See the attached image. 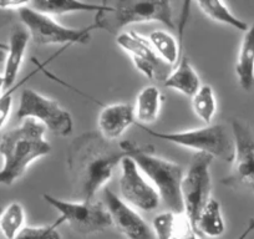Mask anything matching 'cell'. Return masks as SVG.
<instances>
[{"mask_svg":"<svg viewBox=\"0 0 254 239\" xmlns=\"http://www.w3.org/2000/svg\"><path fill=\"white\" fill-rule=\"evenodd\" d=\"M147 135L158 140L167 141L182 147L194 150L197 153H206L213 158L231 162L234 157V141L223 125H208L194 130L178 132H157L147 126L136 123Z\"/></svg>","mask_w":254,"mask_h":239,"instance_id":"5","label":"cell"},{"mask_svg":"<svg viewBox=\"0 0 254 239\" xmlns=\"http://www.w3.org/2000/svg\"><path fill=\"white\" fill-rule=\"evenodd\" d=\"M126 156L119 143L107 141L96 131L74 138L67 148L66 165L75 201L95 199Z\"/></svg>","mask_w":254,"mask_h":239,"instance_id":"1","label":"cell"},{"mask_svg":"<svg viewBox=\"0 0 254 239\" xmlns=\"http://www.w3.org/2000/svg\"><path fill=\"white\" fill-rule=\"evenodd\" d=\"M46 127L33 119L21 121V125L3 135L0 141V186H11L26 172L36 160L51 152V145L45 138Z\"/></svg>","mask_w":254,"mask_h":239,"instance_id":"2","label":"cell"},{"mask_svg":"<svg viewBox=\"0 0 254 239\" xmlns=\"http://www.w3.org/2000/svg\"><path fill=\"white\" fill-rule=\"evenodd\" d=\"M102 10L95 14V29L117 34L131 24L160 21L168 29H175L172 4L170 1H130L120 0L106 3Z\"/></svg>","mask_w":254,"mask_h":239,"instance_id":"4","label":"cell"},{"mask_svg":"<svg viewBox=\"0 0 254 239\" xmlns=\"http://www.w3.org/2000/svg\"><path fill=\"white\" fill-rule=\"evenodd\" d=\"M148 40L161 60L172 67L177 64L181 54V45L175 36L171 35L168 31L155 30L148 35Z\"/></svg>","mask_w":254,"mask_h":239,"instance_id":"22","label":"cell"},{"mask_svg":"<svg viewBox=\"0 0 254 239\" xmlns=\"http://www.w3.org/2000/svg\"><path fill=\"white\" fill-rule=\"evenodd\" d=\"M194 115L207 126L211 125L217 112V99L213 89L209 85H202L198 91L190 97Z\"/></svg>","mask_w":254,"mask_h":239,"instance_id":"25","label":"cell"},{"mask_svg":"<svg viewBox=\"0 0 254 239\" xmlns=\"http://www.w3.org/2000/svg\"><path fill=\"white\" fill-rule=\"evenodd\" d=\"M5 51L0 50V61H4L5 60Z\"/></svg>","mask_w":254,"mask_h":239,"instance_id":"32","label":"cell"},{"mask_svg":"<svg viewBox=\"0 0 254 239\" xmlns=\"http://www.w3.org/2000/svg\"><path fill=\"white\" fill-rule=\"evenodd\" d=\"M30 4V3H29ZM21 24L30 34V39L36 45L64 46L75 44H86L91 38V31L95 30L94 24L84 29H71L61 25L51 16L34 10L30 6H23L18 10Z\"/></svg>","mask_w":254,"mask_h":239,"instance_id":"7","label":"cell"},{"mask_svg":"<svg viewBox=\"0 0 254 239\" xmlns=\"http://www.w3.org/2000/svg\"><path fill=\"white\" fill-rule=\"evenodd\" d=\"M1 209H3V208H1V207H0V213H1Z\"/></svg>","mask_w":254,"mask_h":239,"instance_id":"33","label":"cell"},{"mask_svg":"<svg viewBox=\"0 0 254 239\" xmlns=\"http://www.w3.org/2000/svg\"><path fill=\"white\" fill-rule=\"evenodd\" d=\"M194 229L198 236H204L208 238H219L226 232V223L222 214L221 204L213 197L199 213Z\"/></svg>","mask_w":254,"mask_h":239,"instance_id":"21","label":"cell"},{"mask_svg":"<svg viewBox=\"0 0 254 239\" xmlns=\"http://www.w3.org/2000/svg\"><path fill=\"white\" fill-rule=\"evenodd\" d=\"M133 123H136L135 109L125 102L104 106L97 117L100 135L111 142L121 138Z\"/></svg>","mask_w":254,"mask_h":239,"instance_id":"15","label":"cell"},{"mask_svg":"<svg viewBox=\"0 0 254 239\" xmlns=\"http://www.w3.org/2000/svg\"><path fill=\"white\" fill-rule=\"evenodd\" d=\"M119 187L121 198L130 206L145 212H152L160 206L161 198L156 188L128 156L121 161Z\"/></svg>","mask_w":254,"mask_h":239,"instance_id":"12","label":"cell"},{"mask_svg":"<svg viewBox=\"0 0 254 239\" xmlns=\"http://www.w3.org/2000/svg\"><path fill=\"white\" fill-rule=\"evenodd\" d=\"M156 239H199L185 212H163L152 221Z\"/></svg>","mask_w":254,"mask_h":239,"instance_id":"16","label":"cell"},{"mask_svg":"<svg viewBox=\"0 0 254 239\" xmlns=\"http://www.w3.org/2000/svg\"><path fill=\"white\" fill-rule=\"evenodd\" d=\"M0 50H3V51H8V44H4V43H0Z\"/></svg>","mask_w":254,"mask_h":239,"instance_id":"31","label":"cell"},{"mask_svg":"<svg viewBox=\"0 0 254 239\" xmlns=\"http://www.w3.org/2000/svg\"><path fill=\"white\" fill-rule=\"evenodd\" d=\"M252 232H254V218H252L251 221H249L248 226H247V228L244 229L243 233L239 236L238 239H247V237H248Z\"/></svg>","mask_w":254,"mask_h":239,"instance_id":"29","label":"cell"},{"mask_svg":"<svg viewBox=\"0 0 254 239\" xmlns=\"http://www.w3.org/2000/svg\"><path fill=\"white\" fill-rule=\"evenodd\" d=\"M43 198L60 213L55 226L66 223L80 234H92L111 228L110 213L102 202L99 201H64L51 194L44 193Z\"/></svg>","mask_w":254,"mask_h":239,"instance_id":"6","label":"cell"},{"mask_svg":"<svg viewBox=\"0 0 254 239\" xmlns=\"http://www.w3.org/2000/svg\"><path fill=\"white\" fill-rule=\"evenodd\" d=\"M213 160L212 156L206 153H196L190 161V167L183 176L181 183L183 212L187 214L193 228L201 211L212 198V179L209 168Z\"/></svg>","mask_w":254,"mask_h":239,"instance_id":"9","label":"cell"},{"mask_svg":"<svg viewBox=\"0 0 254 239\" xmlns=\"http://www.w3.org/2000/svg\"><path fill=\"white\" fill-rule=\"evenodd\" d=\"M116 43L130 56L136 69L151 81L165 82L172 66L161 60L146 36L135 30L122 31L116 36Z\"/></svg>","mask_w":254,"mask_h":239,"instance_id":"10","label":"cell"},{"mask_svg":"<svg viewBox=\"0 0 254 239\" xmlns=\"http://www.w3.org/2000/svg\"><path fill=\"white\" fill-rule=\"evenodd\" d=\"M238 82L244 91L254 87V24L246 31L236 64Z\"/></svg>","mask_w":254,"mask_h":239,"instance_id":"18","label":"cell"},{"mask_svg":"<svg viewBox=\"0 0 254 239\" xmlns=\"http://www.w3.org/2000/svg\"><path fill=\"white\" fill-rule=\"evenodd\" d=\"M5 90V81H4L3 74H0V92Z\"/></svg>","mask_w":254,"mask_h":239,"instance_id":"30","label":"cell"},{"mask_svg":"<svg viewBox=\"0 0 254 239\" xmlns=\"http://www.w3.org/2000/svg\"><path fill=\"white\" fill-rule=\"evenodd\" d=\"M104 204L111 217L112 226L116 227L127 238L156 239L152 228L137 211L107 187L104 188Z\"/></svg>","mask_w":254,"mask_h":239,"instance_id":"13","label":"cell"},{"mask_svg":"<svg viewBox=\"0 0 254 239\" xmlns=\"http://www.w3.org/2000/svg\"><path fill=\"white\" fill-rule=\"evenodd\" d=\"M30 1H20V0H0V9L3 10H19L23 6L29 5Z\"/></svg>","mask_w":254,"mask_h":239,"instance_id":"28","label":"cell"},{"mask_svg":"<svg viewBox=\"0 0 254 239\" xmlns=\"http://www.w3.org/2000/svg\"><path fill=\"white\" fill-rule=\"evenodd\" d=\"M192 5L190 1H186L183 3V10L180 16V24H178V41L181 45V54L180 59H178L177 64L172 69L171 74L163 82V86L167 89L175 90V91L180 92V94L185 95L187 97H192L199 87L202 86L201 79H199L198 74L194 70V67L190 64V59L186 55L183 51V33H185V26L187 23L188 15H190V8Z\"/></svg>","mask_w":254,"mask_h":239,"instance_id":"14","label":"cell"},{"mask_svg":"<svg viewBox=\"0 0 254 239\" xmlns=\"http://www.w3.org/2000/svg\"><path fill=\"white\" fill-rule=\"evenodd\" d=\"M29 41H30V34L24 25L15 26L11 30L8 51H6L5 60H4L3 76L4 81H5V90L16 84V77L20 71L21 65H23Z\"/></svg>","mask_w":254,"mask_h":239,"instance_id":"17","label":"cell"},{"mask_svg":"<svg viewBox=\"0 0 254 239\" xmlns=\"http://www.w3.org/2000/svg\"><path fill=\"white\" fill-rule=\"evenodd\" d=\"M163 96L157 86H146L138 92L136 97L135 109L136 123L140 125H147V123L155 122L158 119L162 107Z\"/></svg>","mask_w":254,"mask_h":239,"instance_id":"19","label":"cell"},{"mask_svg":"<svg viewBox=\"0 0 254 239\" xmlns=\"http://www.w3.org/2000/svg\"><path fill=\"white\" fill-rule=\"evenodd\" d=\"M67 48H69V46H64V48L61 49V50L59 51L58 54H55V55H54V56H51V58L49 59L48 61H45V62H44V64H38V67H36V69L34 70V71L31 72V74H29L28 76L24 77V79L21 80V81L16 82V84L14 85V86L9 87V89H6V90H4L3 94L0 95V130H1V128H3L4 126H5V123L8 122L9 116H10L11 107H13V95H14V92H15L16 90L19 89V87L23 86V85L25 84V82L28 81V80L30 79V77H33L34 75L36 74V72H39V71H40V70H44V67H45L46 65L50 64L51 60H54V59H55V58H58V56L60 55L61 53H64V50H66Z\"/></svg>","mask_w":254,"mask_h":239,"instance_id":"26","label":"cell"},{"mask_svg":"<svg viewBox=\"0 0 254 239\" xmlns=\"http://www.w3.org/2000/svg\"><path fill=\"white\" fill-rule=\"evenodd\" d=\"M15 239H61V236L55 224L39 227L26 226Z\"/></svg>","mask_w":254,"mask_h":239,"instance_id":"27","label":"cell"},{"mask_svg":"<svg viewBox=\"0 0 254 239\" xmlns=\"http://www.w3.org/2000/svg\"><path fill=\"white\" fill-rule=\"evenodd\" d=\"M16 117L21 121L33 119L43 123L50 132L60 137H67L74 130L72 116L58 101L31 89H25L20 95Z\"/></svg>","mask_w":254,"mask_h":239,"instance_id":"8","label":"cell"},{"mask_svg":"<svg viewBox=\"0 0 254 239\" xmlns=\"http://www.w3.org/2000/svg\"><path fill=\"white\" fill-rule=\"evenodd\" d=\"M197 6L201 9L204 15H207L209 19L217 21V23L229 25L232 28L237 29V30L244 31V33L249 29L248 24L234 16L228 9V6L222 3V1H218V0H213V1L203 0V1H197Z\"/></svg>","mask_w":254,"mask_h":239,"instance_id":"23","label":"cell"},{"mask_svg":"<svg viewBox=\"0 0 254 239\" xmlns=\"http://www.w3.org/2000/svg\"><path fill=\"white\" fill-rule=\"evenodd\" d=\"M119 145L155 187L168 211L183 212L181 183L185 171L182 166L156 156L153 146H140L130 140L121 141Z\"/></svg>","mask_w":254,"mask_h":239,"instance_id":"3","label":"cell"},{"mask_svg":"<svg viewBox=\"0 0 254 239\" xmlns=\"http://www.w3.org/2000/svg\"><path fill=\"white\" fill-rule=\"evenodd\" d=\"M234 157L232 171L222 179L227 187H248L254 192V133L247 123L232 121Z\"/></svg>","mask_w":254,"mask_h":239,"instance_id":"11","label":"cell"},{"mask_svg":"<svg viewBox=\"0 0 254 239\" xmlns=\"http://www.w3.org/2000/svg\"><path fill=\"white\" fill-rule=\"evenodd\" d=\"M31 9L45 15H65L76 11H97L102 10L105 4L85 3L77 0H34L29 4Z\"/></svg>","mask_w":254,"mask_h":239,"instance_id":"20","label":"cell"},{"mask_svg":"<svg viewBox=\"0 0 254 239\" xmlns=\"http://www.w3.org/2000/svg\"><path fill=\"white\" fill-rule=\"evenodd\" d=\"M25 209L19 202H11L0 213V232L5 239L15 237L25 228Z\"/></svg>","mask_w":254,"mask_h":239,"instance_id":"24","label":"cell"}]
</instances>
